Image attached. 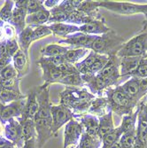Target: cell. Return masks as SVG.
<instances>
[{
  "label": "cell",
  "instance_id": "8",
  "mask_svg": "<svg viewBox=\"0 0 147 148\" xmlns=\"http://www.w3.org/2000/svg\"><path fill=\"white\" fill-rule=\"evenodd\" d=\"M99 7H103L121 15H132L137 14V13H143V5L134 3L99 1Z\"/></svg>",
  "mask_w": 147,
  "mask_h": 148
},
{
  "label": "cell",
  "instance_id": "28",
  "mask_svg": "<svg viewBox=\"0 0 147 148\" xmlns=\"http://www.w3.org/2000/svg\"><path fill=\"white\" fill-rule=\"evenodd\" d=\"M99 1H82L80 7L77 9L83 12L89 17L99 19L102 16L99 14Z\"/></svg>",
  "mask_w": 147,
  "mask_h": 148
},
{
  "label": "cell",
  "instance_id": "9",
  "mask_svg": "<svg viewBox=\"0 0 147 148\" xmlns=\"http://www.w3.org/2000/svg\"><path fill=\"white\" fill-rule=\"evenodd\" d=\"M83 131L81 123L75 118L72 119L65 125L63 133V148H69L72 145H78Z\"/></svg>",
  "mask_w": 147,
  "mask_h": 148
},
{
  "label": "cell",
  "instance_id": "52",
  "mask_svg": "<svg viewBox=\"0 0 147 148\" xmlns=\"http://www.w3.org/2000/svg\"><path fill=\"white\" fill-rule=\"evenodd\" d=\"M21 148H37L36 138H31V139H29V140L25 141Z\"/></svg>",
  "mask_w": 147,
  "mask_h": 148
},
{
  "label": "cell",
  "instance_id": "11",
  "mask_svg": "<svg viewBox=\"0 0 147 148\" xmlns=\"http://www.w3.org/2000/svg\"><path fill=\"white\" fill-rule=\"evenodd\" d=\"M5 138L18 148H21L24 144L22 128L18 119L12 118L5 123Z\"/></svg>",
  "mask_w": 147,
  "mask_h": 148
},
{
  "label": "cell",
  "instance_id": "53",
  "mask_svg": "<svg viewBox=\"0 0 147 148\" xmlns=\"http://www.w3.org/2000/svg\"><path fill=\"white\" fill-rule=\"evenodd\" d=\"M28 4H29V0H17V1H14V6L20 9L27 10Z\"/></svg>",
  "mask_w": 147,
  "mask_h": 148
},
{
  "label": "cell",
  "instance_id": "31",
  "mask_svg": "<svg viewBox=\"0 0 147 148\" xmlns=\"http://www.w3.org/2000/svg\"><path fill=\"white\" fill-rule=\"evenodd\" d=\"M20 123L22 128V136L24 141L29 140L31 138H36V125L34 120H20Z\"/></svg>",
  "mask_w": 147,
  "mask_h": 148
},
{
  "label": "cell",
  "instance_id": "13",
  "mask_svg": "<svg viewBox=\"0 0 147 148\" xmlns=\"http://www.w3.org/2000/svg\"><path fill=\"white\" fill-rule=\"evenodd\" d=\"M25 101L26 99L10 103L5 106L2 105L1 108H0V118L5 123L12 118L19 119L21 117L25 106Z\"/></svg>",
  "mask_w": 147,
  "mask_h": 148
},
{
  "label": "cell",
  "instance_id": "56",
  "mask_svg": "<svg viewBox=\"0 0 147 148\" xmlns=\"http://www.w3.org/2000/svg\"><path fill=\"white\" fill-rule=\"evenodd\" d=\"M144 16H145V20L144 21V26H143V30L142 31L147 30V13H144Z\"/></svg>",
  "mask_w": 147,
  "mask_h": 148
},
{
  "label": "cell",
  "instance_id": "30",
  "mask_svg": "<svg viewBox=\"0 0 147 148\" xmlns=\"http://www.w3.org/2000/svg\"><path fill=\"white\" fill-rule=\"evenodd\" d=\"M90 51V50L88 49H70L66 51V53L63 55L64 60L66 62L71 63L73 65L80 62L82 59H83L86 55L89 54V52Z\"/></svg>",
  "mask_w": 147,
  "mask_h": 148
},
{
  "label": "cell",
  "instance_id": "5",
  "mask_svg": "<svg viewBox=\"0 0 147 148\" xmlns=\"http://www.w3.org/2000/svg\"><path fill=\"white\" fill-rule=\"evenodd\" d=\"M97 77L101 81V83L106 88V90L116 86L119 79L121 78L120 75V58L117 55L109 57V60L104 66V69L98 73Z\"/></svg>",
  "mask_w": 147,
  "mask_h": 148
},
{
  "label": "cell",
  "instance_id": "54",
  "mask_svg": "<svg viewBox=\"0 0 147 148\" xmlns=\"http://www.w3.org/2000/svg\"><path fill=\"white\" fill-rule=\"evenodd\" d=\"M12 143L10 142L8 139H6L5 137H0V148H5L9 145H11Z\"/></svg>",
  "mask_w": 147,
  "mask_h": 148
},
{
  "label": "cell",
  "instance_id": "58",
  "mask_svg": "<svg viewBox=\"0 0 147 148\" xmlns=\"http://www.w3.org/2000/svg\"><path fill=\"white\" fill-rule=\"evenodd\" d=\"M110 148H121V145H120V140L117 143H115L113 145H112Z\"/></svg>",
  "mask_w": 147,
  "mask_h": 148
},
{
  "label": "cell",
  "instance_id": "59",
  "mask_svg": "<svg viewBox=\"0 0 147 148\" xmlns=\"http://www.w3.org/2000/svg\"><path fill=\"white\" fill-rule=\"evenodd\" d=\"M143 13H147V4L143 5Z\"/></svg>",
  "mask_w": 147,
  "mask_h": 148
},
{
  "label": "cell",
  "instance_id": "42",
  "mask_svg": "<svg viewBox=\"0 0 147 148\" xmlns=\"http://www.w3.org/2000/svg\"><path fill=\"white\" fill-rule=\"evenodd\" d=\"M12 63V58L8 54L5 47V41L0 42V73L7 66Z\"/></svg>",
  "mask_w": 147,
  "mask_h": 148
},
{
  "label": "cell",
  "instance_id": "25",
  "mask_svg": "<svg viewBox=\"0 0 147 148\" xmlns=\"http://www.w3.org/2000/svg\"><path fill=\"white\" fill-rule=\"evenodd\" d=\"M113 111H111L107 114H105V115L98 118L99 125H98V137L101 141L105 136H106L108 133H110L111 131H113L115 129V126L113 123Z\"/></svg>",
  "mask_w": 147,
  "mask_h": 148
},
{
  "label": "cell",
  "instance_id": "29",
  "mask_svg": "<svg viewBox=\"0 0 147 148\" xmlns=\"http://www.w3.org/2000/svg\"><path fill=\"white\" fill-rule=\"evenodd\" d=\"M70 48L68 46H63L59 44H51L41 50L42 57H58L63 56Z\"/></svg>",
  "mask_w": 147,
  "mask_h": 148
},
{
  "label": "cell",
  "instance_id": "3",
  "mask_svg": "<svg viewBox=\"0 0 147 148\" xmlns=\"http://www.w3.org/2000/svg\"><path fill=\"white\" fill-rule=\"evenodd\" d=\"M125 43V39L122 36H119L114 30L110 29L107 33L96 37L92 45L91 51H95L98 54L111 57L117 55Z\"/></svg>",
  "mask_w": 147,
  "mask_h": 148
},
{
  "label": "cell",
  "instance_id": "27",
  "mask_svg": "<svg viewBox=\"0 0 147 148\" xmlns=\"http://www.w3.org/2000/svg\"><path fill=\"white\" fill-rule=\"evenodd\" d=\"M20 49L25 52V54L29 56V49L33 41V28L30 26H27L26 29L17 36Z\"/></svg>",
  "mask_w": 147,
  "mask_h": 148
},
{
  "label": "cell",
  "instance_id": "36",
  "mask_svg": "<svg viewBox=\"0 0 147 148\" xmlns=\"http://www.w3.org/2000/svg\"><path fill=\"white\" fill-rule=\"evenodd\" d=\"M59 84H64L68 87H85L82 75L79 73L72 75H65L59 81Z\"/></svg>",
  "mask_w": 147,
  "mask_h": 148
},
{
  "label": "cell",
  "instance_id": "18",
  "mask_svg": "<svg viewBox=\"0 0 147 148\" xmlns=\"http://www.w3.org/2000/svg\"><path fill=\"white\" fill-rule=\"evenodd\" d=\"M111 106L110 103L105 96L104 97H96L91 101L88 114L94 115L98 118L102 117L111 112Z\"/></svg>",
  "mask_w": 147,
  "mask_h": 148
},
{
  "label": "cell",
  "instance_id": "22",
  "mask_svg": "<svg viewBox=\"0 0 147 148\" xmlns=\"http://www.w3.org/2000/svg\"><path fill=\"white\" fill-rule=\"evenodd\" d=\"M122 89L126 92L127 95L137 103H139L143 99L140 96L139 90V79L134 76H131L128 81L121 85Z\"/></svg>",
  "mask_w": 147,
  "mask_h": 148
},
{
  "label": "cell",
  "instance_id": "55",
  "mask_svg": "<svg viewBox=\"0 0 147 148\" xmlns=\"http://www.w3.org/2000/svg\"><path fill=\"white\" fill-rule=\"evenodd\" d=\"M4 26H5V22L0 20V42L5 41L4 36Z\"/></svg>",
  "mask_w": 147,
  "mask_h": 148
},
{
  "label": "cell",
  "instance_id": "16",
  "mask_svg": "<svg viewBox=\"0 0 147 148\" xmlns=\"http://www.w3.org/2000/svg\"><path fill=\"white\" fill-rule=\"evenodd\" d=\"M110 28L106 25L105 21L103 17L99 19H94L86 24L80 26L79 30L80 32L91 35V36H101L110 31Z\"/></svg>",
  "mask_w": 147,
  "mask_h": 148
},
{
  "label": "cell",
  "instance_id": "26",
  "mask_svg": "<svg viewBox=\"0 0 147 148\" xmlns=\"http://www.w3.org/2000/svg\"><path fill=\"white\" fill-rule=\"evenodd\" d=\"M50 16H51L50 10H47V9L37 12L36 13H33V14L27 15V18H26L27 26L37 27V26L47 25Z\"/></svg>",
  "mask_w": 147,
  "mask_h": 148
},
{
  "label": "cell",
  "instance_id": "24",
  "mask_svg": "<svg viewBox=\"0 0 147 148\" xmlns=\"http://www.w3.org/2000/svg\"><path fill=\"white\" fill-rule=\"evenodd\" d=\"M49 29H51V33L59 37H66L72 34L80 32L79 27L68 24V23H56V24H51L47 25Z\"/></svg>",
  "mask_w": 147,
  "mask_h": 148
},
{
  "label": "cell",
  "instance_id": "44",
  "mask_svg": "<svg viewBox=\"0 0 147 148\" xmlns=\"http://www.w3.org/2000/svg\"><path fill=\"white\" fill-rule=\"evenodd\" d=\"M44 1L41 0H29V4L27 6V15L33 14L37 12L45 10Z\"/></svg>",
  "mask_w": 147,
  "mask_h": 148
},
{
  "label": "cell",
  "instance_id": "6",
  "mask_svg": "<svg viewBox=\"0 0 147 148\" xmlns=\"http://www.w3.org/2000/svg\"><path fill=\"white\" fill-rule=\"evenodd\" d=\"M35 90L38 103V111L35 119H51L52 104L50 100V84H43L41 86L35 87Z\"/></svg>",
  "mask_w": 147,
  "mask_h": 148
},
{
  "label": "cell",
  "instance_id": "43",
  "mask_svg": "<svg viewBox=\"0 0 147 148\" xmlns=\"http://www.w3.org/2000/svg\"><path fill=\"white\" fill-rule=\"evenodd\" d=\"M32 28H33V41L34 42L36 41V40L42 39L52 34L47 25L32 27Z\"/></svg>",
  "mask_w": 147,
  "mask_h": 148
},
{
  "label": "cell",
  "instance_id": "51",
  "mask_svg": "<svg viewBox=\"0 0 147 148\" xmlns=\"http://www.w3.org/2000/svg\"><path fill=\"white\" fill-rule=\"evenodd\" d=\"M60 2L61 1H59V0H46V1H44V5L47 10H51L58 6L60 4Z\"/></svg>",
  "mask_w": 147,
  "mask_h": 148
},
{
  "label": "cell",
  "instance_id": "19",
  "mask_svg": "<svg viewBox=\"0 0 147 148\" xmlns=\"http://www.w3.org/2000/svg\"><path fill=\"white\" fill-rule=\"evenodd\" d=\"M77 119L83 125V128L85 133H87L88 135L91 137L98 138V132L99 121L98 117L92 114H85L82 116L78 117Z\"/></svg>",
  "mask_w": 147,
  "mask_h": 148
},
{
  "label": "cell",
  "instance_id": "46",
  "mask_svg": "<svg viewBox=\"0 0 147 148\" xmlns=\"http://www.w3.org/2000/svg\"><path fill=\"white\" fill-rule=\"evenodd\" d=\"M0 77L4 78V79H16V78H19L18 77V73H17L16 69H14V66H13L12 63L8 65L7 66H5V68L1 71V73H0Z\"/></svg>",
  "mask_w": 147,
  "mask_h": 148
},
{
  "label": "cell",
  "instance_id": "14",
  "mask_svg": "<svg viewBox=\"0 0 147 148\" xmlns=\"http://www.w3.org/2000/svg\"><path fill=\"white\" fill-rule=\"evenodd\" d=\"M37 64L40 66L42 71H43V80L44 84H59V81L62 79V77L65 75L63 73H61L57 66H52L46 61L44 60V59L41 57L38 61Z\"/></svg>",
  "mask_w": 147,
  "mask_h": 148
},
{
  "label": "cell",
  "instance_id": "62",
  "mask_svg": "<svg viewBox=\"0 0 147 148\" xmlns=\"http://www.w3.org/2000/svg\"><path fill=\"white\" fill-rule=\"evenodd\" d=\"M145 106H146V108H147V99H146V101H145Z\"/></svg>",
  "mask_w": 147,
  "mask_h": 148
},
{
  "label": "cell",
  "instance_id": "34",
  "mask_svg": "<svg viewBox=\"0 0 147 148\" xmlns=\"http://www.w3.org/2000/svg\"><path fill=\"white\" fill-rule=\"evenodd\" d=\"M51 16L47 25L56 24V23H66L68 20V14L64 12L59 5L50 10Z\"/></svg>",
  "mask_w": 147,
  "mask_h": 148
},
{
  "label": "cell",
  "instance_id": "60",
  "mask_svg": "<svg viewBox=\"0 0 147 148\" xmlns=\"http://www.w3.org/2000/svg\"><path fill=\"white\" fill-rule=\"evenodd\" d=\"M144 148H147V137H146V138H145V140L144 142Z\"/></svg>",
  "mask_w": 147,
  "mask_h": 148
},
{
  "label": "cell",
  "instance_id": "15",
  "mask_svg": "<svg viewBox=\"0 0 147 148\" xmlns=\"http://www.w3.org/2000/svg\"><path fill=\"white\" fill-rule=\"evenodd\" d=\"M137 139L144 145V142L147 137V108L145 101L143 99L137 105Z\"/></svg>",
  "mask_w": 147,
  "mask_h": 148
},
{
  "label": "cell",
  "instance_id": "1",
  "mask_svg": "<svg viewBox=\"0 0 147 148\" xmlns=\"http://www.w3.org/2000/svg\"><path fill=\"white\" fill-rule=\"evenodd\" d=\"M95 98L86 87L66 86L59 94V104L69 108L75 119L88 114L91 101Z\"/></svg>",
  "mask_w": 147,
  "mask_h": 148
},
{
  "label": "cell",
  "instance_id": "17",
  "mask_svg": "<svg viewBox=\"0 0 147 148\" xmlns=\"http://www.w3.org/2000/svg\"><path fill=\"white\" fill-rule=\"evenodd\" d=\"M38 111V103L36 99L35 87L29 90L27 94L23 113L20 120H34Z\"/></svg>",
  "mask_w": 147,
  "mask_h": 148
},
{
  "label": "cell",
  "instance_id": "32",
  "mask_svg": "<svg viewBox=\"0 0 147 148\" xmlns=\"http://www.w3.org/2000/svg\"><path fill=\"white\" fill-rule=\"evenodd\" d=\"M98 53H96L95 51H90L89 52V54L80 62L75 64V66L76 68V69L78 70V72L80 73V75H85L88 71V69H90V66L93 64L96 60V59L98 58Z\"/></svg>",
  "mask_w": 147,
  "mask_h": 148
},
{
  "label": "cell",
  "instance_id": "2",
  "mask_svg": "<svg viewBox=\"0 0 147 148\" xmlns=\"http://www.w3.org/2000/svg\"><path fill=\"white\" fill-rule=\"evenodd\" d=\"M105 96L107 98L113 113L120 117H124L134 112L138 103L130 99L126 92L122 89L121 85H116L106 90Z\"/></svg>",
  "mask_w": 147,
  "mask_h": 148
},
{
  "label": "cell",
  "instance_id": "57",
  "mask_svg": "<svg viewBox=\"0 0 147 148\" xmlns=\"http://www.w3.org/2000/svg\"><path fill=\"white\" fill-rule=\"evenodd\" d=\"M132 148H144V145H143L142 143H140V142L137 141V142H136L135 145L133 146Z\"/></svg>",
  "mask_w": 147,
  "mask_h": 148
},
{
  "label": "cell",
  "instance_id": "20",
  "mask_svg": "<svg viewBox=\"0 0 147 148\" xmlns=\"http://www.w3.org/2000/svg\"><path fill=\"white\" fill-rule=\"evenodd\" d=\"M12 65L18 73V77L21 79L29 72V56L20 49L12 57Z\"/></svg>",
  "mask_w": 147,
  "mask_h": 148
},
{
  "label": "cell",
  "instance_id": "23",
  "mask_svg": "<svg viewBox=\"0 0 147 148\" xmlns=\"http://www.w3.org/2000/svg\"><path fill=\"white\" fill-rule=\"evenodd\" d=\"M26 18H27V10L14 7L12 12V16L8 23L14 28L17 36L26 29L27 27Z\"/></svg>",
  "mask_w": 147,
  "mask_h": 148
},
{
  "label": "cell",
  "instance_id": "47",
  "mask_svg": "<svg viewBox=\"0 0 147 148\" xmlns=\"http://www.w3.org/2000/svg\"><path fill=\"white\" fill-rule=\"evenodd\" d=\"M5 47H6V51L8 54L12 58L13 55L20 50V45L17 41V38L11 39L5 41Z\"/></svg>",
  "mask_w": 147,
  "mask_h": 148
},
{
  "label": "cell",
  "instance_id": "49",
  "mask_svg": "<svg viewBox=\"0 0 147 148\" xmlns=\"http://www.w3.org/2000/svg\"><path fill=\"white\" fill-rule=\"evenodd\" d=\"M4 36H5V41L7 40H11V39H14V38H17V34H16V31L14 29V28L10 25L9 23L6 24L5 23V26H4Z\"/></svg>",
  "mask_w": 147,
  "mask_h": 148
},
{
  "label": "cell",
  "instance_id": "41",
  "mask_svg": "<svg viewBox=\"0 0 147 148\" xmlns=\"http://www.w3.org/2000/svg\"><path fill=\"white\" fill-rule=\"evenodd\" d=\"M20 81L21 79H4L0 77V86L2 89L8 90L18 94H22L20 90Z\"/></svg>",
  "mask_w": 147,
  "mask_h": 148
},
{
  "label": "cell",
  "instance_id": "4",
  "mask_svg": "<svg viewBox=\"0 0 147 148\" xmlns=\"http://www.w3.org/2000/svg\"><path fill=\"white\" fill-rule=\"evenodd\" d=\"M147 53V30L126 42L117 53V57H144Z\"/></svg>",
  "mask_w": 147,
  "mask_h": 148
},
{
  "label": "cell",
  "instance_id": "33",
  "mask_svg": "<svg viewBox=\"0 0 147 148\" xmlns=\"http://www.w3.org/2000/svg\"><path fill=\"white\" fill-rule=\"evenodd\" d=\"M122 135V130L121 126L116 127L113 131L108 133L102 139V145L100 148H110L115 143H117Z\"/></svg>",
  "mask_w": 147,
  "mask_h": 148
},
{
  "label": "cell",
  "instance_id": "35",
  "mask_svg": "<svg viewBox=\"0 0 147 148\" xmlns=\"http://www.w3.org/2000/svg\"><path fill=\"white\" fill-rule=\"evenodd\" d=\"M26 97L27 95H24V94H18L8 90H5L2 88L0 89V103L5 106L21 99H26Z\"/></svg>",
  "mask_w": 147,
  "mask_h": 148
},
{
  "label": "cell",
  "instance_id": "7",
  "mask_svg": "<svg viewBox=\"0 0 147 148\" xmlns=\"http://www.w3.org/2000/svg\"><path fill=\"white\" fill-rule=\"evenodd\" d=\"M51 129L53 136H56L57 132L59 130L61 127L66 125L72 119H74L73 112L62 105L53 106L51 109Z\"/></svg>",
  "mask_w": 147,
  "mask_h": 148
},
{
  "label": "cell",
  "instance_id": "45",
  "mask_svg": "<svg viewBox=\"0 0 147 148\" xmlns=\"http://www.w3.org/2000/svg\"><path fill=\"white\" fill-rule=\"evenodd\" d=\"M131 76L137 77L138 79L147 77V57H145V56L142 57L136 71L133 73V75Z\"/></svg>",
  "mask_w": 147,
  "mask_h": 148
},
{
  "label": "cell",
  "instance_id": "12",
  "mask_svg": "<svg viewBox=\"0 0 147 148\" xmlns=\"http://www.w3.org/2000/svg\"><path fill=\"white\" fill-rule=\"evenodd\" d=\"M37 148H43L45 143L53 136L51 119H35Z\"/></svg>",
  "mask_w": 147,
  "mask_h": 148
},
{
  "label": "cell",
  "instance_id": "37",
  "mask_svg": "<svg viewBox=\"0 0 147 148\" xmlns=\"http://www.w3.org/2000/svg\"><path fill=\"white\" fill-rule=\"evenodd\" d=\"M137 113H138V110H137V109L132 114L122 117V123H121V125H120L122 127V133L136 130L137 120Z\"/></svg>",
  "mask_w": 147,
  "mask_h": 148
},
{
  "label": "cell",
  "instance_id": "50",
  "mask_svg": "<svg viewBox=\"0 0 147 148\" xmlns=\"http://www.w3.org/2000/svg\"><path fill=\"white\" fill-rule=\"evenodd\" d=\"M139 90L142 99L147 96V77L139 79Z\"/></svg>",
  "mask_w": 147,
  "mask_h": 148
},
{
  "label": "cell",
  "instance_id": "40",
  "mask_svg": "<svg viewBox=\"0 0 147 148\" xmlns=\"http://www.w3.org/2000/svg\"><path fill=\"white\" fill-rule=\"evenodd\" d=\"M14 9V1L6 0L3 6L0 9V20L5 23H8L12 16V12Z\"/></svg>",
  "mask_w": 147,
  "mask_h": 148
},
{
  "label": "cell",
  "instance_id": "48",
  "mask_svg": "<svg viewBox=\"0 0 147 148\" xmlns=\"http://www.w3.org/2000/svg\"><path fill=\"white\" fill-rule=\"evenodd\" d=\"M57 68L64 75H72V74L79 73L78 70L76 69V68L75 66V65H73L71 63H68V62H66V61L63 62L62 64H60L59 66H57Z\"/></svg>",
  "mask_w": 147,
  "mask_h": 148
},
{
  "label": "cell",
  "instance_id": "64",
  "mask_svg": "<svg viewBox=\"0 0 147 148\" xmlns=\"http://www.w3.org/2000/svg\"><path fill=\"white\" fill-rule=\"evenodd\" d=\"M0 89H1V86H0Z\"/></svg>",
  "mask_w": 147,
  "mask_h": 148
},
{
  "label": "cell",
  "instance_id": "38",
  "mask_svg": "<svg viewBox=\"0 0 147 148\" xmlns=\"http://www.w3.org/2000/svg\"><path fill=\"white\" fill-rule=\"evenodd\" d=\"M108 60H109L108 56L98 54V58L96 59V60L94 62H93V64L90 66V69H88V71L85 75H96L98 73H99L104 69V66L108 62Z\"/></svg>",
  "mask_w": 147,
  "mask_h": 148
},
{
  "label": "cell",
  "instance_id": "10",
  "mask_svg": "<svg viewBox=\"0 0 147 148\" xmlns=\"http://www.w3.org/2000/svg\"><path fill=\"white\" fill-rule=\"evenodd\" d=\"M98 36H91L87 35L82 32H77L72 34L68 36H66L64 39H61L59 41V45H68L69 46L74 47V49H88L91 51L92 45L94 43L95 39Z\"/></svg>",
  "mask_w": 147,
  "mask_h": 148
},
{
  "label": "cell",
  "instance_id": "39",
  "mask_svg": "<svg viewBox=\"0 0 147 148\" xmlns=\"http://www.w3.org/2000/svg\"><path fill=\"white\" fill-rule=\"evenodd\" d=\"M137 142V131L136 130L122 133L120 138L121 148H132Z\"/></svg>",
  "mask_w": 147,
  "mask_h": 148
},
{
  "label": "cell",
  "instance_id": "21",
  "mask_svg": "<svg viewBox=\"0 0 147 148\" xmlns=\"http://www.w3.org/2000/svg\"><path fill=\"white\" fill-rule=\"evenodd\" d=\"M142 57L120 58V75L121 77L131 76L137 68Z\"/></svg>",
  "mask_w": 147,
  "mask_h": 148
},
{
  "label": "cell",
  "instance_id": "61",
  "mask_svg": "<svg viewBox=\"0 0 147 148\" xmlns=\"http://www.w3.org/2000/svg\"><path fill=\"white\" fill-rule=\"evenodd\" d=\"M69 148H79V145H72V146H70Z\"/></svg>",
  "mask_w": 147,
  "mask_h": 148
},
{
  "label": "cell",
  "instance_id": "63",
  "mask_svg": "<svg viewBox=\"0 0 147 148\" xmlns=\"http://www.w3.org/2000/svg\"><path fill=\"white\" fill-rule=\"evenodd\" d=\"M145 57H147V53H146V55H145Z\"/></svg>",
  "mask_w": 147,
  "mask_h": 148
}]
</instances>
